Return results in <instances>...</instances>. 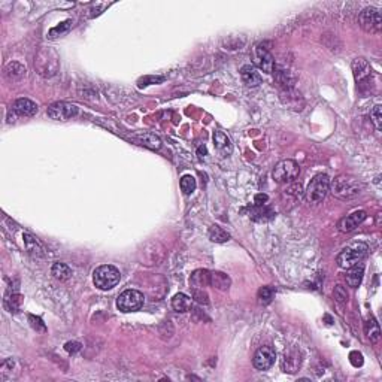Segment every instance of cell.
I'll list each match as a JSON object with an SVG mask.
<instances>
[{
  "mask_svg": "<svg viewBox=\"0 0 382 382\" xmlns=\"http://www.w3.org/2000/svg\"><path fill=\"white\" fill-rule=\"evenodd\" d=\"M370 116H372V122L375 124V127L378 130H381L382 127V106L381 104H376L372 112H370Z\"/></svg>",
  "mask_w": 382,
  "mask_h": 382,
  "instance_id": "cell-31",
  "label": "cell"
},
{
  "mask_svg": "<svg viewBox=\"0 0 382 382\" xmlns=\"http://www.w3.org/2000/svg\"><path fill=\"white\" fill-rule=\"evenodd\" d=\"M51 274L57 281H68L72 276L70 268L64 263H54L52 269H51Z\"/></svg>",
  "mask_w": 382,
  "mask_h": 382,
  "instance_id": "cell-25",
  "label": "cell"
},
{
  "mask_svg": "<svg viewBox=\"0 0 382 382\" xmlns=\"http://www.w3.org/2000/svg\"><path fill=\"white\" fill-rule=\"evenodd\" d=\"M78 115V108L72 103L57 102L48 108V116L56 121H66Z\"/></svg>",
  "mask_w": 382,
  "mask_h": 382,
  "instance_id": "cell-9",
  "label": "cell"
},
{
  "mask_svg": "<svg viewBox=\"0 0 382 382\" xmlns=\"http://www.w3.org/2000/svg\"><path fill=\"white\" fill-rule=\"evenodd\" d=\"M276 362V351L270 345H264L257 350L252 358V364L257 370H269Z\"/></svg>",
  "mask_w": 382,
  "mask_h": 382,
  "instance_id": "cell-8",
  "label": "cell"
},
{
  "mask_svg": "<svg viewBox=\"0 0 382 382\" xmlns=\"http://www.w3.org/2000/svg\"><path fill=\"white\" fill-rule=\"evenodd\" d=\"M363 275H364V266L363 264H357V266L351 268L350 274L346 275L348 286H352V288H357V286L362 284V281H363Z\"/></svg>",
  "mask_w": 382,
  "mask_h": 382,
  "instance_id": "cell-21",
  "label": "cell"
},
{
  "mask_svg": "<svg viewBox=\"0 0 382 382\" xmlns=\"http://www.w3.org/2000/svg\"><path fill=\"white\" fill-rule=\"evenodd\" d=\"M302 366V356L297 350H288L281 358V369L286 374H296Z\"/></svg>",
  "mask_w": 382,
  "mask_h": 382,
  "instance_id": "cell-11",
  "label": "cell"
},
{
  "mask_svg": "<svg viewBox=\"0 0 382 382\" xmlns=\"http://www.w3.org/2000/svg\"><path fill=\"white\" fill-rule=\"evenodd\" d=\"M140 145L146 146V148H151V150H160L162 148V140L152 134V133H144V134H138L134 138Z\"/></svg>",
  "mask_w": 382,
  "mask_h": 382,
  "instance_id": "cell-22",
  "label": "cell"
},
{
  "mask_svg": "<svg viewBox=\"0 0 382 382\" xmlns=\"http://www.w3.org/2000/svg\"><path fill=\"white\" fill-rule=\"evenodd\" d=\"M368 256V245L364 244H354L348 248H345L338 256V264L342 269H351L363 262V258Z\"/></svg>",
  "mask_w": 382,
  "mask_h": 382,
  "instance_id": "cell-4",
  "label": "cell"
},
{
  "mask_svg": "<svg viewBox=\"0 0 382 382\" xmlns=\"http://www.w3.org/2000/svg\"><path fill=\"white\" fill-rule=\"evenodd\" d=\"M370 64L368 63V60L364 58H356L352 62V74H354V78L357 82H363L366 81L369 76H370Z\"/></svg>",
  "mask_w": 382,
  "mask_h": 382,
  "instance_id": "cell-17",
  "label": "cell"
},
{
  "mask_svg": "<svg viewBox=\"0 0 382 382\" xmlns=\"http://www.w3.org/2000/svg\"><path fill=\"white\" fill-rule=\"evenodd\" d=\"M275 297V290L272 286H262L258 290V302L262 304H269Z\"/></svg>",
  "mask_w": 382,
  "mask_h": 382,
  "instance_id": "cell-29",
  "label": "cell"
},
{
  "mask_svg": "<svg viewBox=\"0 0 382 382\" xmlns=\"http://www.w3.org/2000/svg\"><path fill=\"white\" fill-rule=\"evenodd\" d=\"M250 214H251L250 216H251L252 220H256V221H268V220L274 218V210H270L266 204H263V206L254 204V206L251 208Z\"/></svg>",
  "mask_w": 382,
  "mask_h": 382,
  "instance_id": "cell-23",
  "label": "cell"
},
{
  "mask_svg": "<svg viewBox=\"0 0 382 382\" xmlns=\"http://www.w3.org/2000/svg\"><path fill=\"white\" fill-rule=\"evenodd\" d=\"M240 78L246 87H258L262 84V75L252 64H245L240 69Z\"/></svg>",
  "mask_w": 382,
  "mask_h": 382,
  "instance_id": "cell-14",
  "label": "cell"
},
{
  "mask_svg": "<svg viewBox=\"0 0 382 382\" xmlns=\"http://www.w3.org/2000/svg\"><path fill=\"white\" fill-rule=\"evenodd\" d=\"M28 321H30V324H32V327H33V328L40 330V332H45V330H46V328H45V324L42 322V320H40L39 316L28 315Z\"/></svg>",
  "mask_w": 382,
  "mask_h": 382,
  "instance_id": "cell-36",
  "label": "cell"
},
{
  "mask_svg": "<svg viewBox=\"0 0 382 382\" xmlns=\"http://www.w3.org/2000/svg\"><path fill=\"white\" fill-rule=\"evenodd\" d=\"M192 296H194L196 302H198V303H203V304H208V303H209V297H208V294L203 291V288H196L194 292H192Z\"/></svg>",
  "mask_w": 382,
  "mask_h": 382,
  "instance_id": "cell-34",
  "label": "cell"
},
{
  "mask_svg": "<svg viewBox=\"0 0 382 382\" xmlns=\"http://www.w3.org/2000/svg\"><path fill=\"white\" fill-rule=\"evenodd\" d=\"M190 284L194 288H203V286H210V272L206 269L194 270L190 278Z\"/></svg>",
  "mask_w": 382,
  "mask_h": 382,
  "instance_id": "cell-18",
  "label": "cell"
},
{
  "mask_svg": "<svg viewBox=\"0 0 382 382\" xmlns=\"http://www.w3.org/2000/svg\"><path fill=\"white\" fill-rule=\"evenodd\" d=\"M196 180L191 175H186L181 178V190L184 191V194H191L192 191L196 190Z\"/></svg>",
  "mask_w": 382,
  "mask_h": 382,
  "instance_id": "cell-30",
  "label": "cell"
},
{
  "mask_svg": "<svg viewBox=\"0 0 382 382\" xmlns=\"http://www.w3.org/2000/svg\"><path fill=\"white\" fill-rule=\"evenodd\" d=\"M120 280H121V274L112 264L98 266L93 272V282H94V286L98 290H103V291L110 290V288L118 286Z\"/></svg>",
  "mask_w": 382,
  "mask_h": 382,
  "instance_id": "cell-3",
  "label": "cell"
},
{
  "mask_svg": "<svg viewBox=\"0 0 382 382\" xmlns=\"http://www.w3.org/2000/svg\"><path fill=\"white\" fill-rule=\"evenodd\" d=\"M256 58H257V64L258 68L266 72V74H272L274 72V66H275V60L270 54V51L268 48H264L263 45H258L256 48Z\"/></svg>",
  "mask_w": 382,
  "mask_h": 382,
  "instance_id": "cell-12",
  "label": "cell"
},
{
  "mask_svg": "<svg viewBox=\"0 0 382 382\" xmlns=\"http://www.w3.org/2000/svg\"><path fill=\"white\" fill-rule=\"evenodd\" d=\"M366 216H368V214H366L364 210H356V212H352L351 215H348V216H345V218L340 220V222H339V230L344 232V233L352 232V230H356V228L366 220Z\"/></svg>",
  "mask_w": 382,
  "mask_h": 382,
  "instance_id": "cell-13",
  "label": "cell"
},
{
  "mask_svg": "<svg viewBox=\"0 0 382 382\" xmlns=\"http://www.w3.org/2000/svg\"><path fill=\"white\" fill-rule=\"evenodd\" d=\"M204 154H206V148H204V146H200V148H198V157L202 158V157H204Z\"/></svg>",
  "mask_w": 382,
  "mask_h": 382,
  "instance_id": "cell-41",
  "label": "cell"
},
{
  "mask_svg": "<svg viewBox=\"0 0 382 382\" xmlns=\"http://www.w3.org/2000/svg\"><path fill=\"white\" fill-rule=\"evenodd\" d=\"M350 363H351L354 368H362L363 363H364L363 354L358 352V351H352V352L350 354Z\"/></svg>",
  "mask_w": 382,
  "mask_h": 382,
  "instance_id": "cell-33",
  "label": "cell"
},
{
  "mask_svg": "<svg viewBox=\"0 0 382 382\" xmlns=\"http://www.w3.org/2000/svg\"><path fill=\"white\" fill-rule=\"evenodd\" d=\"M214 145H215L216 151H218L221 156H224V157H226V156H230V154L233 152V145H232L230 138H228L226 133L220 132V130L214 132Z\"/></svg>",
  "mask_w": 382,
  "mask_h": 382,
  "instance_id": "cell-16",
  "label": "cell"
},
{
  "mask_svg": "<svg viewBox=\"0 0 382 382\" xmlns=\"http://www.w3.org/2000/svg\"><path fill=\"white\" fill-rule=\"evenodd\" d=\"M330 190V178L327 175H316L308 186L306 198L310 203H320Z\"/></svg>",
  "mask_w": 382,
  "mask_h": 382,
  "instance_id": "cell-6",
  "label": "cell"
},
{
  "mask_svg": "<svg viewBox=\"0 0 382 382\" xmlns=\"http://www.w3.org/2000/svg\"><path fill=\"white\" fill-rule=\"evenodd\" d=\"M366 334L368 338L372 340V342H378L380 336H381V330H380V326L376 322L375 318H370L368 322H366Z\"/></svg>",
  "mask_w": 382,
  "mask_h": 382,
  "instance_id": "cell-28",
  "label": "cell"
},
{
  "mask_svg": "<svg viewBox=\"0 0 382 382\" xmlns=\"http://www.w3.org/2000/svg\"><path fill=\"white\" fill-rule=\"evenodd\" d=\"M21 303V296L20 294H12L6 298V306L10 309V312H16Z\"/></svg>",
  "mask_w": 382,
  "mask_h": 382,
  "instance_id": "cell-32",
  "label": "cell"
},
{
  "mask_svg": "<svg viewBox=\"0 0 382 382\" xmlns=\"http://www.w3.org/2000/svg\"><path fill=\"white\" fill-rule=\"evenodd\" d=\"M58 66H60L58 57L51 48H42L38 52L36 60H34V68L38 69L39 75H42L45 78L54 76L58 72Z\"/></svg>",
  "mask_w": 382,
  "mask_h": 382,
  "instance_id": "cell-2",
  "label": "cell"
},
{
  "mask_svg": "<svg viewBox=\"0 0 382 382\" xmlns=\"http://www.w3.org/2000/svg\"><path fill=\"white\" fill-rule=\"evenodd\" d=\"M362 191V184L357 178L350 175H340L338 176L332 184V192L344 200L354 198Z\"/></svg>",
  "mask_w": 382,
  "mask_h": 382,
  "instance_id": "cell-1",
  "label": "cell"
},
{
  "mask_svg": "<svg viewBox=\"0 0 382 382\" xmlns=\"http://www.w3.org/2000/svg\"><path fill=\"white\" fill-rule=\"evenodd\" d=\"M269 200V196L268 194H263V192H260V194H257L256 197H254V204H257V206H263V204H266V202Z\"/></svg>",
  "mask_w": 382,
  "mask_h": 382,
  "instance_id": "cell-39",
  "label": "cell"
},
{
  "mask_svg": "<svg viewBox=\"0 0 382 382\" xmlns=\"http://www.w3.org/2000/svg\"><path fill=\"white\" fill-rule=\"evenodd\" d=\"M172 306L176 312H187L190 308V297L180 292L172 298Z\"/></svg>",
  "mask_w": 382,
  "mask_h": 382,
  "instance_id": "cell-27",
  "label": "cell"
},
{
  "mask_svg": "<svg viewBox=\"0 0 382 382\" xmlns=\"http://www.w3.org/2000/svg\"><path fill=\"white\" fill-rule=\"evenodd\" d=\"M64 350H66L69 354H75V352H78V351L81 350V344H80V342H68V344L64 345Z\"/></svg>",
  "mask_w": 382,
  "mask_h": 382,
  "instance_id": "cell-37",
  "label": "cell"
},
{
  "mask_svg": "<svg viewBox=\"0 0 382 382\" xmlns=\"http://www.w3.org/2000/svg\"><path fill=\"white\" fill-rule=\"evenodd\" d=\"M210 286L220 291H227L232 286V280L222 272H210Z\"/></svg>",
  "mask_w": 382,
  "mask_h": 382,
  "instance_id": "cell-20",
  "label": "cell"
},
{
  "mask_svg": "<svg viewBox=\"0 0 382 382\" xmlns=\"http://www.w3.org/2000/svg\"><path fill=\"white\" fill-rule=\"evenodd\" d=\"M24 244H26V248H27V251L30 252V254H33L34 257H42L44 256V250H42V246L39 245V242L33 238V236H30V234H24Z\"/></svg>",
  "mask_w": 382,
  "mask_h": 382,
  "instance_id": "cell-26",
  "label": "cell"
},
{
  "mask_svg": "<svg viewBox=\"0 0 382 382\" xmlns=\"http://www.w3.org/2000/svg\"><path fill=\"white\" fill-rule=\"evenodd\" d=\"M164 81V78H152V76H146V78H144V80H140V87L142 86H146V82H151V84H157V82H163Z\"/></svg>",
  "mask_w": 382,
  "mask_h": 382,
  "instance_id": "cell-40",
  "label": "cell"
},
{
  "mask_svg": "<svg viewBox=\"0 0 382 382\" xmlns=\"http://www.w3.org/2000/svg\"><path fill=\"white\" fill-rule=\"evenodd\" d=\"M26 75V68L16 62H10L6 64L4 68V76L9 80V81H18L21 80L22 76Z\"/></svg>",
  "mask_w": 382,
  "mask_h": 382,
  "instance_id": "cell-19",
  "label": "cell"
},
{
  "mask_svg": "<svg viewBox=\"0 0 382 382\" xmlns=\"http://www.w3.org/2000/svg\"><path fill=\"white\" fill-rule=\"evenodd\" d=\"M12 110L20 116H33L38 112V104L34 102H32L30 98L22 97V98L15 100Z\"/></svg>",
  "mask_w": 382,
  "mask_h": 382,
  "instance_id": "cell-15",
  "label": "cell"
},
{
  "mask_svg": "<svg viewBox=\"0 0 382 382\" xmlns=\"http://www.w3.org/2000/svg\"><path fill=\"white\" fill-rule=\"evenodd\" d=\"M360 24H362V28L368 33L380 32L382 24L381 12L376 8H366L360 14Z\"/></svg>",
  "mask_w": 382,
  "mask_h": 382,
  "instance_id": "cell-10",
  "label": "cell"
},
{
  "mask_svg": "<svg viewBox=\"0 0 382 382\" xmlns=\"http://www.w3.org/2000/svg\"><path fill=\"white\" fill-rule=\"evenodd\" d=\"M145 303V297L138 290H126L118 296L116 306L121 312H136L139 310Z\"/></svg>",
  "mask_w": 382,
  "mask_h": 382,
  "instance_id": "cell-5",
  "label": "cell"
},
{
  "mask_svg": "<svg viewBox=\"0 0 382 382\" xmlns=\"http://www.w3.org/2000/svg\"><path fill=\"white\" fill-rule=\"evenodd\" d=\"M208 236L212 242L215 244H224L227 240H230V234L220 226H210L209 227V232H208Z\"/></svg>",
  "mask_w": 382,
  "mask_h": 382,
  "instance_id": "cell-24",
  "label": "cell"
},
{
  "mask_svg": "<svg viewBox=\"0 0 382 382\" xmlns=\"http://www.w3.org/2000/svg\"><path fill=\"white\" fill-rule=\"evenodd\" d=\"M300 174V168L292 160H282L274 169V180L280 184H286L294 181Z\"/></svg>",
  "mask_w": 382,
  "mask_h": 382,
  "instance_id": "cell-7",
  "label": "cell"
},
{
  "mask_svg": "<svg viewBox=\"0 0 382 382\" xmlns=\"http://www.w3.org/2000/svg\"><path fill=\"white\" fill-rule=\"evenodd\" d=\"M334 298L338 302H346L348 300V292H346L345 286H336V288H334Z\"/></svg>",
  "mask_w": 382,
  "mask_h": 382,
  "instance_id": "cell-35",
  "label": "cell"
},
{
  "mask_svg": "<svg viewBox=\"0 0 382 382\" xmlns=\"http://www.w3.org/2000/svg\"><path fill=\"white\" fill-rule=\"evenodd\" d=\"M69 26H70V21H66V22H64V26H62V27H60V26H58V27H56V28H52V30H51V32H50V36H51V38H56V33H60V34H62V33H64V32H68V28H69Z\"/></svg>",
  "mask_w": 382,
  "mask_h": 382,
  "instance_id": "cell-38",
  "label": "cell"
}]
</instances>
